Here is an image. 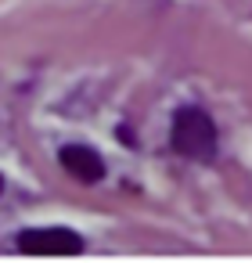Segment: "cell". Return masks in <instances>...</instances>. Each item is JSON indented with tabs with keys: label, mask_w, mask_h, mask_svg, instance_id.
Wrapping results in <instances>:
<instances>
[{
	"label": "cell",
	"mask_w": 252,
	"mask_h": 263,
	"mask_svg": "<svg viewBox=\"0 0 252 263\" xmlns=\"http://www.w3.org/2000/svg\"><path fill=\"white\" fill-rule=\"evenodd\" d=\"M58 162H62L76 180H83V184H98V180L105 177V159H101L94 148H87V144H65V148L58 152Z\"/></svg>",
	"instance_id": "3"
},
{
	"label": "cell",
	"mask_w": 252,
	"mask_h": 263,
	"mask_svg": "<svg viewBox=\"0 0 252 263\" xmlns=\"http://www.w3.org/2000/svg\"><path fill=\"white\" fill-rule=\"evenodd\" d=\"M18 249L26 256H76L83 252V238L69 227H29L18 234Z\"/></svg>",
	"instance_id": "2"
},
{
	"label": "cell",
	"mask_w": 252,
	"mask_h": 263,
	"mask_svg": "<svg viewBox=\"0 0 252 263\" xmlns=\"http://www.w3.org/2000/svg\"><path fill=\"white\" fill-rule=\"evenodd\" d=\"M173 148L184 159L212 162L216 159V123L202 108H180L173 116Z\"/></svg>",
	"instance_id": "1"
},
{
	"label": "cell",
	"mask_w": 252,
	"mask_h": 263,
	"mask_svg": "<svg viewBox=\"0 0 252 263\" xmlns=\"http://www.w3.org/2000/svg\"><path fill=\"white\" fill-rule=\"evenodd\" d=\"M0 191H4V180H0Z\"/></svg>",
	"instance_id": "4"
}]
</instances>
